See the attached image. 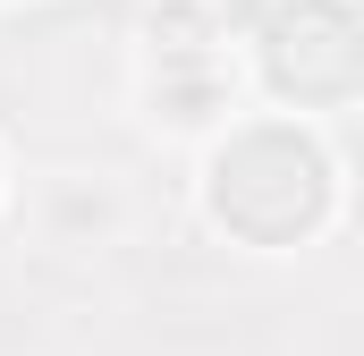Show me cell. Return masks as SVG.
I'll list each match as a JSON object with an SVG mask.
<instances>
[{"mask_svg":"<svg viewBox=\"0 0 364 356\" xmlns=\"http://www.w3.org/2000/svg\"><path fill=\"white\" fill-rule=\"evenodd\" d=\"M322 204H331V162L288 127H255L212 162V212L255 246L305 238L322 221Z\"/></svg>","mask_w":364,"mask_h":356,"instance_id":"obj_1","label":"cell"},{"mask_svg":"<svg viewBox=\"0 0 364 356\" xmlns=\"http://www.w3.org/2000/svg\"><path fill=\"white\" fill-rule=\"evenodd\" d=\"M263 68L296 102H339L364 85V26L339 0H296L263 26Z\"/></svg>","mask_w":364,"mask_h":356,"instance_id":"obj_2","label":"cell"},{"mask_svg":"<svg viewBox=\"0 0 364 356\" xmlns=\"http://www.w3.org/2000/svg\"><path fill=\"white\" fill-rule=\"evenodd\" d=\"M153 34H178L170 51H195L203 43V9H153Z\"/></svg>","mask_w":364,"mask_h":356,"instance_id":"obj_3","label":"cell"}]
</instances>
